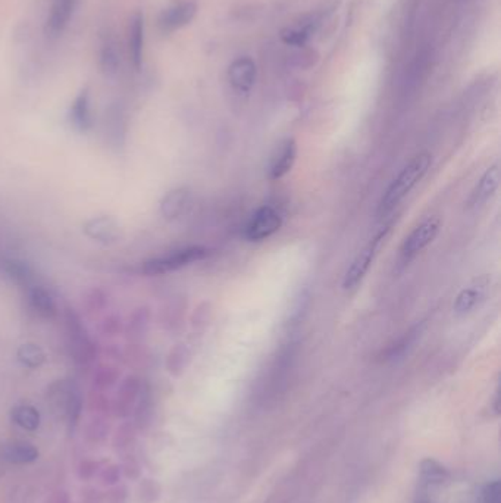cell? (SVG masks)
<instances>
[{
    "instance_id": "cell-36",
    "label": "cell",
    "mask_w": 501,
    "mask_h": 503,
    "mask_svg": "<svg viewBox=\"0 0 501 503\" xmlns=\"http://www.w3.org/2000/svg\"><path fill=\"white\" fill-rule=\"evenodd\" d=\"M106 427L103 421L95 420L90 423L87 429V438L92 442H101L102 438H105Z\"/></svg>"
},
{
    "instance_id": "cell-35",
    "label": "cell",
    "mask_w": 501,
    "mask_h": 503,
    "mask_svg": "<svg viewBox=\"0 0 501 503\" xmlns=\"http://www.w3.org/2000/svg\"><path fill=\"white\" fill-rule=\"evenodd\" d=\"M156 483L153 480H146V482L141 483L140 486V500L143 503H152L153 500L156 499Z\"/></svg>"
},
{
    "instance_id": "cell-26",
    "label": "cell",
    "mask_w": 501,
    "mask_h": 503,
    "mask_svg": "<svg viewBox=\"0 0 501 503\" xmlns=\"http://www.w3.org/2000/svg\"><path fill=\"white\" fill-rule=\"evenodd\" d=\"M421 480L428 486H440L443 483L449 480V471L436 461L428 458L421 462Z\"/></svg>"
},
{
    "instance_id": "cell-10",
    "label": "cell",
    "mask_w": 501,
    "mask_h": 503,
    "mask_svg": "<svg viewBox=\"0 0 501 503\" xmlns=\"http://www.w3.org/2000/svg\"><path fill=\"white\" fill-rule=\"evenodd\" d=\"M197 4L192 0L179 2L166 9L159 18V28L162 33H172L187 26L196 17Z\"/></svg>"
},
{
    "instance_id": "cell-3",
    "label": "cell",
    "mask_w": 501,
    "mask_h": 503,
    "mask_svg": "<svg viewBox=\"0 0 501 503\" xmlns=\"http://www.w3.org/2000/svg\"><path fill=\"white\" fill-rule=\"evenodd\" d=\"M209 256V249L205 246L193 245L171 250L168 254L148 259L140 265L139 272L143 276L155 277L178 271L181 268L201 263Z\"/></svg>"
},
{
    "instance_id": "cell-20",
    "label": "cell",
    "mask_w": 501,
    "mask_h": 503,
    "mask_svg": "<svg viewBox=\"0 0 501 503\" xmlns=\"http://www.w3.org/2000/svg\"><path fill=\"white\" fill-rule=\"evenodd\" d=\"M192 202V192L187 187H177L166 193L161 201V214L168 221H175L186 214Z\"/></svg>"
},
{
    "instance_id": "cell-13",
    "label": "cell",
    "mask_w": 501,
    "mask_h": 503,
    "mask_svg": "<svg viewBox=\"0 0 501 503\" xmlns=\"http://www.w3.org/2000/svg\"><path fill=\"white\" fill-rule=\"evenodd\" d=\"M257 68L252 57H237L228 68V81L239 93H249L256 83Z\"/></svg>"
},
{
    "instance_id": "cell-32",
    "label": "cell",
    "mask_w": 501,
    "mask_h": 503,
    "mask_svg": "<svg viewBox=\"0 0 501 503\" xmlns=\"http://www.w3.org/2000/svg\"><path fill=\"white\" fill-rule=\"evenodd\" d=\"M121 477H123V469H121V465L118 464H108L99 471V478L106 486L118 484Z\"/></svg>"
},
{
    "instance_id": "cell-8",
    "label": "cell",
    "mask_w": 501,
    "mask_h": 503,
    "mask_svg": "<svg viewBox=\"0 0 501 503\" xmlns=\"http://www.w3.org/2000/svg\"><path fill=\"white\" fill-rule=\"evenodd\" d=\"M490 286H491V277L487 274L474 278L454 299V314L458 316H469L476 307H480L481 302H484Z\"/></svg>"
},
{
    "instance_id": "cell-16",
    "label": "cell",
    "mask_w": 501,
    "mask_h": 503,
    "mask_svg": "<svg viewBox=\"0 0 501 503\" xmlns=\"http://www.w3.org/2000/svg\"><path fill=\"white\" fill-rule=\"evenodd\" d=\"M141 385H143V381L139 380L137 377H126L119 387L114 407H112L115 415L119 416V418H125V416H130L133 414L137 400H139Z\"/></svg>"
},
{
    "instance_id": "cell-11",
    "label": "cell",
    "mask_w": 501,
    "mask_h": 503,
    "mask_svg": "<svg viewBox=\"0 0 501 503\" xmlns=\"http://www.w3.org/2000/svg\"><path fill=\"white\" fill-rule=\"evenodd\" d=\"M0 274L22 289H27L31 285L37 283L34 270L26 261L12 258L8 255L0 254Z\"/></svg>"
},
{
    "instance_id": "cell-9",
    "label": "cell",
    "mask_w": 501,
    "mask_h": 503,
    "mask_svg": "<svg viewBox=\"0 0 501 503\" xmlns=\"http://www.w3.org/2000/svg\"><path fill=\"white\" fill-rule=\"evenodd\" d=\"M84 234L102 245H115L124 237L123 228L114 217L102 215L84 224Z\"/></svg>"
},
{
    "instance_id": "cell-28",
    "label": "cell",
    "mask_w": 501,
    "mask_h": 503,
    "mask_svg": "<svg viewBox=\"0 0 501 503\" xmlns=\"http://www.w3.org/2000/svg\"><path fill=\"white\" fill-rule=\"evenodd\" d=\"M102 70L108 75H114L119 68V55L112 40H108L101 52Z\"/></svg>"
},
{
    "instance_id": "cell-1",
    "label": "cell",
    "mask_w": 501,
    "mask_h": 503,
    "mask_svg": "<svg viewBox=\"0 0 501 503\" xmlns=\"http://www.w3.org/2000/svg\"><path fill=\"white\" fill-rule=\"evenodd\" d=\"M431 163L432 156L429 152H421L410 159L409 164H406L405 168L399 172L396 179H392L391 184L388 186L387 190L383 192V199L379 202V212L387 214L394 210L425 177L431 167Z\"/></svg>"
},
{
    "instance_id": "cell-22",
    "label": "cell",
    "mask_w": 501,
    "mask_h": 503,
    "mask_svg": "<svg viewBox=\"0 0 501 503\" xmlns=\"http://www.w3.org/2000/svg\"><path fill=\"white\" fill-rule=\"evenodd\" d=\"M143 43H144V21L140 13H135L131 19L130 35H128V50H130V59L134 68L139 70L143 62Z\"/></svg>"
},
{
    "instance_id": "cell-12",
    "label": "cell",
    "mask_w": 501,
    "mask_h": 503,
    "mask_svg": "<svg viewBox=\"0 0 501 503\" xmlns=\"http://www.w3.org/2000/svg\"><path fill=\"white\" fill-rule=\"evenodd\" d=\"M126 128H128V124H126L125 110L118 103L110 105L106 110L105 118L106 141L110 148L117 150L124 148L126 141Z\"/></svg>"
},
{
    "instance_id": "cell-19",
    "label": "cell",
    "mask_w": 501,
    "mask_h": 503,
    "mask_svg": "<svg viewBox=\"0 0 501 503\" xmlns=\"http://www.w3.org/2000/svg\"><path fill=\"white\" fill-rule=\"evenodd\" d=\"M0 455L8 464L28 465L39 460V449L27 440H9L0 449Z\"/></svg>"
},
{
    "instance_id": "cell-30",
    "label": "cell",
    "mask_w": 501,
    "mask_h": 503,
    "mask_svg": "<svg viewBox=\"0 0 501 503\" xmlns=\"http://www.w3.org/2000/svg\"><path fill=\"white\" fill-rule=\"evenodd\" d=\"M135 438V425L134 423H125L117 430V434L114 438L115 449L124 451L126 447L130 446L131 443L134 442Z\"/></svg>"
},
{
    "instance_id": "cell-14",
    "label": "cell",
    "mask_w": 501,
    "mask_h": 503,
    "mask_svg": "<svg viewBox=\"0 0 501 503\" xmlns=\"http://www.w3.org/2000/svg\"><path fill=\"white\" fill-rule=\"evenodd\" d=\"M27 303L31 312L43 320H52L57 316V302L53 299L52 293L44 286L34 283L30 287H27Z\"/></svg>"
},
{
    "instance_id": "cell-27",
    "label": "cell",
    "mask_w": 501,
    "mask_h": 503,
    "mask_svg": "<svg viewBox=\"0 0 501 503\" xmlns=\"http://www.w3.org/2000/svg\"><path fill=\"white\" fill-rule=\"evenodd\" d=\"M17 356L19 362L28 368H40L46 362L44 350L35 343H24V345L19 346Z\"/></svg>"
},
{
    "instance_id": "cell-24",
    "label": "cell",
    "mask_w": 501,
    "mask_h": 503,
    "mask_svg": "<svg viewBox=\"0 0 501 503\" xmlns=\"http://www.w3.org/2000/svg\"><path fill=\"white\" fill-rule=\"evenodd\" d=\"M319 21L312 18L309 21L303 22L300 26L290 27L281 31V40L288 46H305L314 34Z\"/></svg>"
},
{
    "instance_id": "cell-25",
    "label": "cell",
    "mask_w": 501,
    "mask_h": 503,
    "mask_svg": "<svg viewBox=\"0 0 501 503\" xmlns=\"http://www.w3.org/2000/svg\"><path fill=\"white\" fill-rule=\"evenodd\" d=\"M134 425L135 429H146L153 415V400L152 392L148 385H141V392H140L139 400L135 405L134 411Z\"/></svg>"
},
{
    "instance_id": "cell-33",
    "label": "cell",
    "mask_w": 501,
    "mask_h": 503,
    "mask_svg": "<svg viewBox=\"0 0 501 503\" xmlns=\"http://www.w3.org/2000/svg\"><path fill=\"white\" fill-rule=\"evenodd\" d=\"M482 503H501V489L498 480H494L484 487Z\"/></svg>"
},
{
    "instance_id": "cell-5",
    "label": "cell",
    "mask_w": 501,
    "mask_h": 503,
    "mask_svg": "<svg viewBox=\"0 0 501 503\" xmlns=\"http://www.w3.org/2000/svg\"><path fill=\"white\" fill-rule=\"evenodd\" d=\"M441 228V219L438 217H428L422 223L414 228V232L406 237L401 245L400 256L405 263L416 258L425 248L436 240Z\"/></svg>"
},
{
    "instance_id": "cell-38",
    "label": "cell",
    "mask_w": 501,
    "mask_h": 503,
    "mask_svg": "<svg viewBox=\"0 0 501 503\" xmlns=\"http://www.w3.org/2000/svg\"><path fill=\"white\" fill-rule=\"evenodd\" d=\"M110 498L112 503H124L126 499V489L124 486H119L115 491L110 492Z\"/></svg>"
},
{
    "instance_id": "cell-7",
    "label": "cell",
    "mask_w": 501,
    "mask_h": 503,
    "mask_svg": "<svg viewBox=\"0 0 501 503\" xmlns=\"http://www.w3.org/2000/svg\"><path fill=\"white\" fill-rule=\"evenodd\" d=\"M283 225V217L272 206H262L246 224L245 237L249 241H262L274 236Z\"/></svg>"
},
{
    "instance_id": "cell-15",
    "label": "cell",
    "mask_w": 501,
    "mask_h": 503,
    "mask_svg": "<svg viewBox=\"0 0 501 503\" xmlns=\"http://www.w3.org/2000/svg\"><path fill=\"white\" fill-rule=\"evenodd\" d=\"M498 184H500V170L498 164H494L485 171L472 190L471 196L467 199V208H478L487 203L497 192Z\"/></svg>"
},
{
    "instance_id": "cell-17",
    "label": "cell",
    "mask_w": 501,
    "mask_h": 503,
    "mask_svg": "<svg viewBox=\"0 0 501 503\" xmlns=\"http://www.w3.org/2000/svg\"><path fill=\"white\" fill-rule=\"evenodd\" d=\"M297 159V143L294 139H287L277 148L269 165V179H283L294 167Z\"/></svg>"
},
{
    "instance_id": "cell-39",
    "label": "cell",
    "mask_w": 501,
    "mask_h": 503,
    "mask_svg": "<svg viewBox=\"0 0 501 503\" xmlns=\"http://www.w3.org/2000/svg\"><path fill=\"white\" fill-rule=\"evenodd\" d=\"M49 503H70V498H68L65 492H57V493L50 498Z\"/></svg>"
},
{
    "instance_id": "cell-29",
    "label": "cell",
    "mask_w": 501,
    "mask_h": 503,
    "mask_svg": "<svg viewBox=\"0 0 501 503\" xmlns=\"http://www.w3.org/2000/svg\"><path fill=\"white\" fill-rule=\"evenodd\" d=\"M148 325V312L146 309H139L131 316L126 327V334L131 337V340H137V337L146 333Z\"/></svg>"
},
{
    "instance_id": "cell-21",
    "label": "cell",
    "mask_w": 501,
    "mask_h": 503,
    "mask_svg": "<svg viewBox=\"0 0 501 503\" xmlns=\"http://www.w3.org/2000/svg\"><path fill=\"white\" fill-rule=\"evenodd\" d=\"M70 123L80 133H87L93 127L92 102L87 92L80 93L75 97L70 110Z\"/></svg>"
},
{
    "instance_id": "cell-4",
    "label": "cell",
    "mask_w": 501,
    "mask_h": 503,
    "mask_svg": "<svg viewBox=\"0 0 501 503\" xmlns=\"http://www.w3.org/2000/svg\"><path fill=\"white\" fill-rule=\"evenodd\" d=\"M64 321L71 356L80 367H88L97 356L96 346L93 343L92 337L74 309H66Z\"/></svg>"
},
{
    "instance_id": "cell-23",
    "label": "cell",
    "mask_w": 501,
    "mask_h": 503,
    "mask_svg": "<svg viewBox=\"0 0 501 503\" xmlns=\"http://www.w3.org/2000/svg\"><path fill=\"white\" fill-rule=\"evenodd\" d=\"M11 420L13 424L26 431H35L42 423V415L39 409L30 403H19L11 409Z\"/></svg>"
},
{
    "instance_id": "cell-18",
    "label": "cell",
    "mask_w": 501,
    "mask_h": 503,
    "mask_svg": "<svg viewBox=\"0 0 501 503\" xmlns=\"http://www.w3.org/2000/svg\"><path fill=\"white\" fill-rule=\"evenodd\" d=\"M75 6L77 0H53L46 22V31L50 37H57L65 31L74 15Z\"/></svg>"
},
{
    "instance_id": "cell-37",
    "label": "cell",
    "mask_w": 501,
    "mask_h": 503,
    "mask_svg": "<svg viewBox=\"0 0 501 503\" xmlns=\"http://www.w3.org/2000/svg\"><path fill=\"white\" fill-rule=\"evenodd\" d=\"M99 471H101V462H96V461H84L80 465V477L84 480L95 477Z\"/></svg>"
},
{
    "instance_id": "cell-6",
    "label": "cell",
    "mask_w": 501,
    "mask_h": 503,
    "mask_svg": "<svg viewBox=\"0 0 501 503\" xmlns=\"http://www.w3.org/2000/svg\"><path fill=\"white\" fill-rule=\"evenodd\" d=\"M388 232H390V225H385V228L381 230V232L363 248L362 252L354 258L349 270L345 271V278H343V289L353 290L362 283L363 278H365L368 271H369V268H371L372 263H374V258H376L379 246L383 243Z\"/></svg>"
},
{
    "instance_id": "cell-34",
    "label": "cell",
    "mask_w": 501,
    "mask_h": 503,
    "mask_svg": "<svg viewBox=\"0 0 501 503\" xmlns=\"http://www.w3.org/2000/svg\"><path fill=\"white\" fill-rule=\"evenodd\" d=\"M121 469H123L124 477L130 478V480H137L141 474L140 464L134 456H126V460L121 465Z\"/></svg>"
},
{
    "instance_id": "cell-2",
    "label": "cell",
    "mask_w": 501,
    "mask_h": 503,
    "mask_svg": "<svg viewBox=\"0 0 501 503\" xmlns=\"http://www.w3.org/2000/svg\"><path fill=\"white\" fill-rule=\"evenodd\" d=\"M48 402L53 414L65 421L70 433H74L83 414L84 398L79 385L71 380H57L49 385Z\"/></svg>"
},
{
    "instance_id": "cell-31",
    "label": "cell",
    "mask_w": 501,
    "mask_h": 503,
    "mask_svg": "<svg viewBox=\"0 0 501 503\" xmlns=\"http://www.w3.org/2000/svg\"><path fill=\"white\" fill-rule=\"evenodd\" d=\"M117 380H118V372L115 371L114 368L105 367L102 368L101 371H97L93 385H95V389L106 390L110 389Z\"/></svg>"
}]
</instances>
